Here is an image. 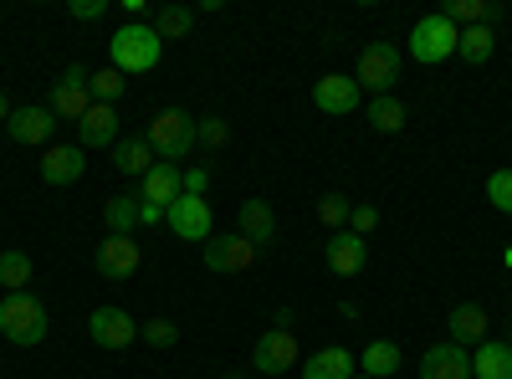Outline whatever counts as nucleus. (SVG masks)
Instances as JSON below:
<instances>
[{"label": "nucleus", "mask_w": 512, "mask_h": 379, "mask_svg": "<svg viewBox=\"0 0 512 379\" xmlns=\"http://www.w3.org/2000/svg\"><path fill=\"white\" fill-rule=\"evenodd\" d=\"M226 379H246V374H226Z\"/></svg>", "instance_id": "nucleus-41"}, {"label": "nucleus", "mask_w": 512, "mask_h": 379, "mask_svg": "<svg viewBox=\"0 0 512 379\" xmlns=\"http://www.w3.org/2000/svg\"><path fill=\"white\" fill-rule=\"evenodd\" d=\"M349 226H354V236H369V231L379 226V210H374V205H354V216H349Z\"/></svg>", "instance_id": "nucleus-37"}, {"label": "nucleus", "mask_w": 512, "mask_h": 379, "mask_svg": "<svg viewBox=\"0 0 512 379\" xmlns=\"http://www.w3.org/2000/svg\"><path fill=\"white\" fill-rule=\"evenodd\" d=\"M354 374H359V359L344 344H328L303 364V379H354Z\"/></svg>", "instance_id": "nucleus-21"}, {"label": "nucleus", "mask_w": 512, "mask_h": 379, "mask_svg": "<svg viewBox=\"0 0 512 379\" xmlns=\"http://www.w3.org/2000/svg\"><path fill=\"white\" fill-rule=\"evenodd\" d=\"M251 364H256V374H287V369H297V339L287 328H267L262 339H256V349H251Z\"/></svg>", "instance_id": "nucleus-11"}, {"label": "nucleus", "mask_w": 512, "mask_h": 379, "mask_svg": "<svg viewBox=\"0 0 512 379\" xmlns=\"http://www.w3.org/2000/svg\"><path fill=\"white\" fill-rule=\"evenodd\" d=\"M241 236L251 246H267L277 236V210L267 200H241Z\"/></svg>", "instance_id": "nucleus-22"}, {"label": "nucleus", "mask_w": 512, "mask_h": 379, "mask_svg": "<svg viewBox=\"0 0 512 379\" xmlns=\"http://www.w3.org/2000/svg\"><path fill=\"white\" fill-rule=\"evenodd\" d=\"M323 262L333 277H359L364 262H369V241L354 236V231H333L328 236V251H323Z\"/></svg>", "instance_id": "nucleus-14"}, {"label": "nucleus", "mask_w": 512, "mask_h": 379, "mask_svg": "<svg viewBox=\"0 0 512 379\" xmlns=\"http://www.w3.org/2000/svg\"><path fill=\"white\" fill-rule=\"evenodd\" d=\"M405 103L395 98V93H384V98H374L369 103V123H374V134H400L405 129Z\"/></svg>", "instance_id": "nucleus-29"}, {"label": "nucleus", "mask_w": 512, "mask_h": 379, "mask_svg": "<svg viewBox=\"0 0 512 379\" xmlns=\"http://www.w3.org/2000/svg\"><path fill=\"white\" fill-rule=\"evenodd\" d=\"M108 57H113V67H118L123 77H139V72H154V67H159L164 41H159L154 26L128 21V26H118V31L108 36Z\"/></svg>", "instance_id": "nucleus-2"}, {"label": "nucleus", "mask_w": 512, "mask_h": 379, "mask_svg": "<svg viewBox=\"0 0 512 379\" xmlns=\"http://www.w3.org/2000/svg\"><path fill=\"white\" fill-rule=\"evenodd\" d=\"M400 344L395 339H374L364 354H359V374H369V379H390L395 369H400Z\"/></svg>", "instance_id": "nucleus-26"}, {"label": "nucleus", "mask_w": 512, "mask_h": 379, "mask_svg": "<svg viewBox=\"0 0 512 379\" xmlns=\"http://www.w3.org/2000/svg\"><path fill=\"white\" fill-rule=\"evenodd\" d=\"M123 82H128V77H123L118 67H103V72L88 77V93H93V103H108V108H113V103L123 98Z\"/></svg>", "instance_id": "nucleus-32"}, {"label": "nucleus", "mask_w": 512, "mask_h": 379, "mask_svg": "<svg viewBox=\"0 0 512 379\" xmlns=\"http://www.w3.org/2000/svg\"><path fill=\"white\" fill-rule=\"evenodd\" d=\"M487 200L502 210V216H512V170H497V175L487 180Z\"/></svg>", "instance_id": "nucleus-35"}, {"label": "nucleus", "mask_w": 512, "mask_h": 379, "mask_svg": "<svg viewBox=\"0 0 512 379\" xmlns=\"http://www.w3.org/2000/svg\"><path fill=\"white\" fill-rule=\"evenodd\" d=\"M31 257L26 251H16V246H0V287L6 292H26L31 287Z\"/></svg>", "instance_id": "nucleus-28"}, {"label": "nucleus", "mask_w": 512, "mask_h": 379, "mask_svg": "<svg viewBox=\"0 0 512 379\" xmlns=\"http://www.w3.org/2000/svg\"><path fill=\"white\" fill-rule=\"evenodd\" d=\"M180 185H185V195H205L210 190V170H180Z\"/></svg>", "instance_id": "nucleus-38"}, {"label": "nucleus", "mask_w": 512, "mask_h": 379, "mask_svg": "<svg viewBox=\"0 0 512 379\" xmlns=\"http://www.w3.org/2000/svg\"><path fill=\"white\" fill-rule=\"evenodd\" d=\"M441 16H446L456 31H466V26H492L502 11L492 6V0H446V6H441Z\"/></svg>", "instance_id": "nucleus-25"}, {"label": "nucleus", "mask_w": 512, "mask_h": 379, "mask_svg": "<svg viewBox=\"0 0 512 379\" xmlns=\"http://www.w3.org/2000/svg\"><path fill=\"white\" fill-rule=\"evenodd\" d=\"M139 221H144V226H164V210H159V205H144V200H139Z\"/></svg>", "instance_id": "nucleus-39"}, {"label": "nucleus", "mask_w": 512, "mask_h": 379, "mask_svg": "<svg viewBox=\"0 0 512 379\" xmlns=\"http://www.w3.org/2000/svg\"><path fill=\"white\" fill-rule=\"evenodd\" d=\"M52 129H57V118H52L47 108H36V103L11 108V118H6L11 144H47V139H52Z\"/></svg>", "instance_id": "nucleus-17"}, {"label": "nucleus", "mask_w": 512, "mask_h": 379, "mask_svg": "<svg viewBox=\"0 0 512 379\" xmlns=\"http://www.w3.org/2000/svg\"><path fill=\"white\" fill-rule=\"evenodd\" d=\"M139 339H144V344H154V349H175L180 328L169 323V318H149V323H139Z\"/></svg>", "instance_id": "nucleus-34"}, {"label": "nucleus", "mask_w": 512, "mask_h": 379, "mask_svg": "<svg viewBox=\"0 0 512 379\" xmlns=\"http://www.w3.org/2000/svg\"><path fill=\"white\" fill-rule=\"evenodd\" d=\"M82 170H88V149H77V144H52L47 154H41V180H47L52 190L77 185Z\"/></svg>", "instance_id": "nucleus-13"}, {"label": "nucleus", "mask_w": 512, "mask_h": 379, "mask_svg": "<svg viewBox=\"0 0 512 379\" xmlns=\"http://www.w3.org/2000/svg\"><path fill=\"white\" fill-rule=\"evenodd\" d=\"M472 374L477 379H512V344L507 339H487L472 354Z\"/></svg>", "instance_id": "nucleus-23"}, {"label": "nucleus", "mask_w": 512, "mask_h": 379, "mask_svg": "<svg viewBox=\"0 0 512 379\" xmlns=\"http://www.w3.org/2000/svg\"><path fill=\"white\" fill-rule=\"evenodd\" d=\"M88 333H93V344H98V349H128V344L139 339V323L128 318L123 308H93Z\"/></svg>", "instance_id": "nucleus-12"}, {"label": "nucleus", "mask_w": 512, "mask_h": 379, "mask_svg": "<svg viewBox=\"0 0 512 379\" xmlns=\"http://www.w3.org/2000/svg\"><path fill=\"white\" fill-rule=\"evenodd\" d=\"M492 52H497V31H492V26H466L461 41H456V57H461L466 67H487Z\"/></svg>", "instance_id": "nucleus-24"}, {"label": "nucleus", "mask_w": 512, "mask_h": 379, "mask_svg": "<svg viewBox=\"0 0 512 379\" xmlns=\"http://www.w3.org/2000/svg\"><path fill=\"white\" fill-rule=\"evenodd\" d=\"M103 226H108V236H134L144 226L139 221V195H113L103 205Z\"/></svg>", "instance_id": "nucleus-27"}, {"label": "nucleus", "mask_w": 512, "mask_h": 379, "mask_svg": "<svg viewBox=\"0 0 512 379\" xmlns=\"http://www.w3.org/2000/svg\"><path fill=\"white\" fill-rule=\"evenodd\" d=\"M446 333H451V344H461V349L487 344V308L482 303H456L451 318H446Z\"/></svg>", "instance_id": "nucleus-18"}, {"label": "nucleus", "mask_w": 512, "mask_h": 379, "mask_svg": "<svg viewBox=\"0 0 512 379\" xmlns=\"http://www.w3.org/2000/svg\"><path fill=\"white\" fill-rule=\"evenodd\" d=\"M88 108H93V93H88V67L72 62V67L52 82V103H47V113H52V118H62V123H77Z\"/></svg>", "instance_id": "nucleus-7"}, {"label": "nucleus", "mask_w": 512, "mask_h": 379, "mask_svg": "<svg viewBox=\"0 0 512 379\" xmlns=\"http://www.w3.org/2000/svg\"><path fill=\"white\" fill-rule=\"evenodd\" d=\"M164 226L175 231L180 241H200V246L216 236V216H210V200L205 195H180L175 205L164 210Z\"/></svg>", "instance_id": "nucleus-6"}, {"label": "nucleus", "mask_w": 512, "mask_h": 379, "mask_svg": "<svg viewBox=\"0 0 512 379\" xmlns=\"http://www.w3.org/2000/svg\"><path fill=\"white\" fill-rule=\"evenodd\" d=\"M349 216H354V200H349V195L328 190V195L318 200V221H323L328 231H344V226H349Z\"/></svg>", "instance_id": "nucleus-31"}, {"label": "nucleus", "mask_w": 512, "mask_h": 379, "mask_svg": "<svg viewBox=\"0 0 512 379\" xmlns=\"http://www.w3.org/2000/svg\"><path fill=\"white\" fill-rule=\"evenodd\" d=\"M354 379H369V374H354Z\"/></svg>", "instance_id": "nucleus-43"}, {"label": "nucleus", "mask_w": 512, "mask_h": 379, "mask_svg": "<svg viewBox=\"0 0 512 379\" xmlns=\"http://www.w3.org/2000/svg\"><path fill=\"white\" fill-rule=\"evenodd\" d=\"M195 139H200L205 149H226V144H231V123L216 118V113H210V118H195Z\"/></svg>", "instance_id": "nucleus-33"}, {"label": "nucleus", "mask_w": 512, "mask_h": 379, "mask_svg": "<svg viewBox=\"0 0 512 379\" xmlns=\"http://www.w3.org/2000/svg\"><path fill=\"white\" fill-rule=\"evenodd\" d=\"M108 144H118V108L93 103L77 118V149H108Z\"/></svg>", "instance_id": "nucleus-16"}, {"label": "nucleus", "mask_w": 512, "mask_h": 379, "mask_svg": "<svg viewBox=\"0 0 512 379\" xmlns=\"http://www.w3.org/2000/svg\"><path fill=\"white\" fill-rule=\"evenodd\" d=\"M144 139H149V149L159 154V164H175V170L190 159V149L200 144V139H195V118H190L185 108H164V113L149 123Z\"/></svg>", "instance_id": "nucleus-3"}, {"label": "nucleus", "mask_w": 512, "mask_h": 379, "mask_svg": "<svg viewBox=\"0 0 512 379\" xmlns=\"http://www.w3.org/2000/svg\"><path fill=\"white\" fill-rule=\"evenodd\" d=\"M72 21H103L108 16V0H72Z\"/></svg>", "instance_id": "nucleus-36"}, {"label": "nucleus", "mask_w": 512, "mask_h": 379, "mask_svg": "<svg viewBox=\"0 0 512 379\" xmlns=\"http://www.w3.org/2000/svg\"><path fill=\"white\" fill-rule=\"evenodd\" d=\"M149 26L159 31V41H180V36H190V26H195V11H190V6H159Z\"/></svg>", "instance_id": "nucleus-30"}, {"label": "nucleus", "mask_w": 512, "mask_h": 379, "mask_svg": "<svg viewBox=\"0 0 512 379\" xmlns=\"http://www.w3.org/2000/svg\"><path fill=\"white\" fill-rule=\"evenodd\" d=\"M354 82L364 93H374V98H384L400 82V52L390 47V41H374V47H364L359 52V67H354Z\"/></svg>", "instance_id": "nucleus-5"}, {"label": "nucleus", "mask_w": 512, "mask_h": 379, "mask_svg": "<svg viewBox=\"0 0 512 379\" xmlns=\"http://www.w3.org/2000/svg\"><path fill=\"white\" fill-rule=\"evenodd\" d=\"M507 344H512V328H507Z\"/></svg>", "instance_id": "nucleus-42"}, {"label": "nucleus", "mask_w": 512, "mask_h": 379, "mask_svg": "<svg viewBox=\"0 0 512 379\" xmlns=\"http://www.w3.org/2000/svg\"><path fill=\"white\" fill-rule=\"evenodd\" d=\"M256 257H262V246H251L241 231H226V236H210L205 251H200V262L205 272H246Z\"/></svg>", "instance_id": "nucleus-8"}, {"label": "nucleus", "mask_w": 512, "mask_h": 379, "mask_svg": "<svg viewBox=\"0 0 512 379\" xmlns=\"http://www.w3.org/2000/svg\"><path fill=\"white\" fill-rule=\"evenodd\" d=\"M456 41H461V31H456L441 11H431V16H420V21L410 26V57H415L420 67H441V62L456 57Z\"/></svg>", "instance_id": "nucleus-4"}, {"label": "nucleus", "mask_w": 512, "mask_h": 379, "mask_svg": "<svg viewBox=\"0 0 512 379\" xmlns=\"http://www.w3.org/2000/svg\"><path fill=\"white\" fill-rule=\"evenodd\" d=\"M420 379H472V349L461 344H436L420 354Z\"/></svg>", "instance_id": "nucleus-15"}, {"label": "nucleus", "mask_w": 512, "mask_h": 379, "mask_svg": "<svg viewBox=\"0 0 512 379\" xmlns=\"http://www.w3.org/2000/svg\"><path fill=\"white\" fill-rule=\"evenodd\" d=\"M139 241L134 236H103L98 241V257H93V267H98V277L103 282H128L139 272Z\"/></svg>", "instance_id": "nucleus-9"}, {"label": "nucleus", "mask_w": 512, "mask_h": 379, "mask_svg": "<svg viewBox=\"0 0 512 379\" xmlns=\"http://www.w3.org/2000/svg\"><path fill=\"white\" fill-rule=\"evenodd\" d=\"M180 195H185V185H180V170H175V164H154V170L139 180V200H144V205L169 210Z\"/></svg>", "instance_id": "nucleus-19"}, {"label": "nucleus", "mask_w": 512, "mask_h": 379, "mask_svg": "<svg viewBox=\"0 0 512 379\" xmlns=\"http://www.w3.org/2000/svg\"><path fill=\"white\" fill-rule=\"evenodd\" d=\"M0 333H6L11 344H21V349H36L52 333L47 303H41L36 292H6V298H0Z\"/></svg>", "instance_id": "nucleus-1"}, {"label": "nucleus", "mask_w": 512, "mask_h": 379, "mask_svg": "<svg viewBox=\"0 0 512 379\" xmlns=\"http://www.w3.org/2000/svg\"><path fill=\"white\" fill-rule=\"evenodd\" d=\"M313 103H318V113H328V118H349V113L364 103V88H359L354 77H344V72H328V77L313 82Z\"/></svg>", "instance_id": "nucleus-10"}, {"label": "nucleus", "mask_w": 512, "mask_h": 379, "mask_svg": "<svg viewBox=\"0 0 512 379\" xmlns=\"http://www.w3.org/2000/svg\"><path fill=\"white\" fill-rule=\"evenodd\" d=\"M11 118V103H6V93H0V123H6Z\"/></svg>", "instance_id": "nucleus-40"}, {"label": "nucleus", "mask_w": 512, "mask_h": 379, "mask_svg": "<svg viewBox=\"0 0 512 379\" xmlns=\"http://www.w3.org/2000/svg\"><path fill=\"white\" fill-rule=\"evenodd\" d=\"M159 164V154L149 149V139L144 134H134V139H118L113 144V170L118 175H128V180H144L149 170Z\"/></svg>", "instance_id": "nucleus-20"}]
</instances>
